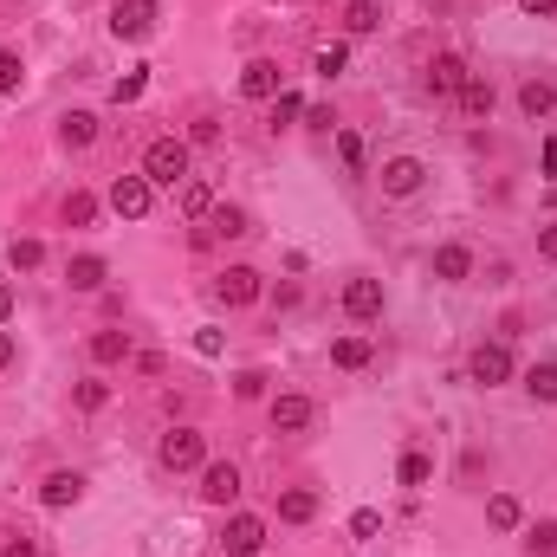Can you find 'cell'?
Here are the masks:
<instances>
[{
  "mask_svg": "<svg viewBox=\"0 0 557 557\" xmlns=\"http://www.w3.org/2000/svg\"><path fill=\"white\" fill-rule=\"evenodd\" d=\"M72 396H78V409H85V415H98L104 402H111V383H98V376H85V383H78Z\"/></svg>",
  "mask_w": 557,
  "mask_h": 557,
  "instance_id": "cell-32",
  "label": "cell"
},
{
  "mask_svg": "<svg viewBox=\"0 0 557 557\" xmlns=\"http://www.w3.org/2000/svg\"><path fill=\"white\" fill-rule=\"evenodd\" d=\"M0 557H39V545H33V538H7V545H0Z\"/></svg>",
  "mask_w": 557,
  "mask_h": 557,
  "instance_id": "cell-42",
  "label": "cell"
},
{
  "mask_svg": "<svg viewBox=\"0 0 557 557\" xmlns=\"http://www.w3.org/2000/svg\"><path fill=\"white\" fill-rule=\"evenodd\" d=\"M78 499H85V480H78V473H46V486H39V506H52V512H65V506H78Z\"/></svg>",
  "mask_w": 557,
  "mask_h": 557,
  "instance_id": "cell-15",
  "label": "cell"
},
{
  "mask_svg": "<svg viewBox=\"0 0 557 557\" xmlns=\"http://www.w3.org/2000/svg\"><path fill=\"white\" fill-rule=\"evenodd\" d=\"M525 545H532V557H551L557 551V519H538L532 532H525Z\"/></svg>",
  "mask_w": 557,
  "mask_h": 557,
  "instance_id": "cell-34",
  "label": "cell"
},
{
  "mask_svg": "<svg viewBox=\"0 0 557 557\" xmlns=\"http://www.w3.org/2000/svg\"><path fill=\"white\" fill-rule=\"evenodd\" d=\"M344 65H350V46H344V39H331V46L311 52V72H318V78H337Z\"/></svg>",
  "mask_w": 557,
  "mask_h": 557,
  "instance_id": "cell-27",
  "label": "cell"
},
{
  "mask_svg": "<svg viewBox=\"0 0 557 557\" xmlns=\"http://www.w3.org/2000/svg\"><path fill=\"white\" fill-rule=\"evenodd\" d=\"M273 428L279 434H298V428H311V396H298V389H285V396H273Z\"/></svg>",
  "mask_w": 557,
  "mask_h": 557,
  "instance_id": "cell-14",
  "label": "cell"
},
{
  "mask_svg": "<svg viewBox=\"0 0 557 557\" xmlns=\"http://www.w3.org/2000/svg\"><path fill=\"white\" fill-rule=\"evenodd\" d=\"M331 363H337V370H370V344H363V337H337Z\"/></svg>",
  "mask_w": 557,
  "mask_h": 557,
  "instance_id": "cell-25",
  "label": "cell"
},
{
  "mask_svg": "<svg viewBox=\"0 0 557 557\" xmlns=\"http://www.w3.org/2000/svg\"><path fill=\"white\" fill-rule=\"evenodd\" d=\"M486 525H493V532H519V525H525L519 499H512V493H493V499H486Z\"/></svg>",
  "mask_w": 557,
  "mask_h": 557,
  "instance_id": "cell-22",
  "label": "cell"
},
{
  "mask_svg": "<svg viewBox=\"0 0 557 557\" xmlns=\"http://www.w3.org/2000/svg\"><path fill=\"white\" fill-rule=\"evenodd\" d=\"M551 104H557V85H551V78H525V85H519V111L532 117V124H538V117H551Z\"/></svg>",
  "mask_w": 557,
  "mask_h": 557,
  "instance_id": "cell-17",
  "label": "cell"
},
{
  "mask_svg": "<svg viewBox=\"0 0 557 557\" xmlns=\"http://www.w3.org/2000/svg\"><path fill=\"white\" fill-rule=\"evenodd\" d=\"M350 532H357V538H376V532H383V519H376V512H370V506H363V512H357V519H350Z\"/></svg>",
  "mask_w": 557,
  "mask_h": 557,
  "instance_id": "cell-40",
  "label": "cell"
},
{
  "mask_svg": "<svg viewBox=\"0 0 557 557\" xmlns=\"http://www.w3.org/2000/svg\"><path fill=\"white\" fill-rule=\"evenodd\" d=\"M130 357V331H91V363H124Z\"/></svg>",
  "mask_w": 557,
  "mask_h": 557,
  "instance_id": "cell-23",
  "label": "cell"
},
{
  "mask_svg": "<svg viewBox=\"0 0 557 557\" xmlns=\"http://www.w3.org/2000/svg\"><path fill=\"white\" fill-rule=\"evenodd\" d=\"M538 253H545V260H557V221L538 227Z\"/></svg>",
  "mask_w": 557,
  "mask_h": 557,
  "instance_id": "cell-43",
  "label": "cell"
},
{
  "mask_svg": "<svg viewBox=\"0 0 557 557\" xmlns=\"http://www.w3.org/2000/svg\"><path fill=\"white\" fill-rule=\"evenodd\" d=\"M266 292V279L260 273H253V266H227V273L221 279H214V298H221V305H253V298H260Z\"/></svg>",
  "mask_w": 557,
  "mask_h": 557,
  "instance_id": "cell-8",
  "label": "cell"
},
{
  "mask_svg": "<svg viewBox=\"0 0 557 557\" xmlns=\"http://www.w3.org/2000/svg\"><path fill=\"white\" fill-rule=\"evenodd\" d=\"M65 279H72V292H98V285L111 279V266H104L98 253H78V260L65 266Z\"/></svg>",
  "mask_w": 557,
  "mask_h": 557,
  "instance_id": "cell-20",
  "label": "cell"
},
{
  "mask_svg": "<svg viewBox=\"0 0 557 557\" xmlns=\"http://www.w3.org/2000/svg\"><path fill=\"white\" fill-rule=\"evenodd\" d=\"M337 156H344L350 175H363V137H357V130H337Z\"/></svg>",
  "mask_w": 557,
  "mask_h": 557,
  "instance_id": "cell-35",
  "label": "cell"
},
{
  "mask_svg": "<svg viewBox=\"0 0 557 557\" xmlns=\"http://www.w3.org/2000/svg\"><path fill=\"white\" fill-rule=\"evenodd\" d=\"M143 85H149V72L137 65V72H124V78L111 85V104H137V98H143Z\"/></svg>",
  "mask_w": 557,
  "mask_h": 557,
  "instance_id": "cell-33",
  "label": "cell"
},
{
  "mask_svg": "<svg viewBox=\"0 0 557 557\" xmlns=\"http://www.w3.org/2000/svg\"><path fill=\"white\" fill-rule=\"evenodd\" d=\"M59 143L65 149H91V143H98V117H91V111H65L59 117Z\"/></svg>",
  "mask_w": 557,
  "mask_h": 557,
  "instance_id": "cell-18",
  "label": "cell"
},
{
  "mask_svg": "<svg viewBox=\"0 0 557 557\" xmlns=\"http://www.w3.org/2000/svg\"><path fill=\"white\" fill-rule=\"evenodd\" d=\"M519 7L532 13V20H551V13H557V0H519Z\"/></svg>",
  "mask_w": 557,
  "mask_h": 557,
  "instance_id": "cell-45",
  "label": "cell"
},
{
  "mask_svg": "<svg viewBox=\"0 0 557 557\" xmlns=\"http://www.w3.org/2000/svg\"><path fill=\"white\" fill-rule=\"evenodd\" d=\"M7 260H13V273H39V266H46V247H39V240H13Z\"/></svg>",
  "mask_w": 557,
  "mask_h": 557,
  "instance_id": "cell-30",
  "label": "cell"
},
{
  "mask_svg": "<svg viewBox=\"0 0 557 557\" xmlns=\"http://www.w3.org/2000/svg\"><path fill=\"white\" fill-rule=\"evenodd\" d=\"M454 104H460V117L480 124V117H493V85H486V78H467V85L454 91Z\"/></svg>",
  "mask_w": 557,
  "mask_h": 557,
  "instance_id": "cell-19",
  "label": "cell"
},
{
  "mask_svg": "<svg viewBox=\"0 0 557 557\" xmlns=\"http://www.w3.org/2000/svg\"><path fill=\"white\" fill-rule=\"evenodd\" d=\"M156 20H162L156 0H117V7H111V33L117 39H149V33H156Z\"/></svg>",
  "mask_w": 557,
  "mask_h": 557,
  "instance_id": "cell-5",
  "label": "cell"
},
{
  "mask_svg": "<svg viewBox=\"0 0 557 557\" xmlns=\"http://www.w3.org/2000/svg\"><path fill=\"white\" fill-rule=\"evenodd\" d=\"M201 499H208V506L240 499V467L234 460H208V467H201Z\"/></svg>",
  "mask_w": 557,
  "mask_h": 557,
  "instance_id": "cell-9",
  "label": "cell"
},
{
  "mask_svg": "<svg viewBox=\"0 0 557 557\" xmlns=\"http://www.w3.org/2000/svg\"><path fill=\"white\" fill-rule=\"evenodd\" d=\"M292 117H305V98H298V91H279L273 98V124H292Z\"/></svg>",
  "mask_w": 557,
  "mask_h": 557,
  "instance_id": "cell-37",
  "label": "cell"
},
{
  "mask_svg": "<svg viewBox=\"0 0 557 557\" xmlns=\"http://www.w3.org/2000/svg\"><path fill=\"white\" fill-rule=\"evenodd\" d=\"M344 311L357 324H376V318H383V279H350L344 285Z\"/></svg>",
  "mask_w": 557,
  "mask_h": 557,
  "instance_id": "cell-10",
  "label": "cell"
},
{
  "mask_svg": "<svg viewBox=\"0 0 557 557\" xmlns=\"http://www.w3.org/2000/svg\"><path fill=\"white\" fill-rule=\"evenodd\" d=\"M279 519H285V525H311V519H318V493H311V486L279 493Z\"/></svg>",
  "mask_w": 557,
  "mask_h": 557,
  "instance_id": "cell-21",
  "label": "cell"
},
{
  "mask_svg": "<svg viewBox=\"0 0 557 557\" xmlns=\"http://www.w3.org/2000/svg\"><path fill=\"white\" fill-rule=\"evenodd\" d=\"M149 201H156V182H149V175H117L111 182V208L124 214V221H143Z\"/></svg>",
  "mask_w": 557,
  "mask_h": 557,
  "instance_id": "cell-6",
  "label": "cell"
},
{
  "mask_svg": "<svg viewBox=\"0 0 557 557\" xmlns=\"http://www.w3.org/2000/svg\"><path fill=\"white\" fill-rule=\"evenodd\" d=\"M13 357H20V344H13V331H0V370H13Z\"/></svg>",
  "mask_w": 557,
  "mask_h": 557,
  "instance_id": "cell-44",
  "label": "cell"
},
{
  "mask_svg": "<svg viewBox=\"0 0 557 557\" xmlns=\"http://www.w3.org/2000/svg\"><path fill=\"white\" fill-rule=\"evenodd\" d=\"M240 98H253V104L279 98V59H247V72H240Z\"/></svg>",
  "mask_w": 557,
  "mask_h": 557,
  "instance_id": "cell-12",
  "label": "cell"
},
{
  "mask_svg": "<svg viewBox=\"0 0 557 557\" xmlns=\"http://www.w3.org/2000/svg\"><path fill=\"white\" fill-rule=\"evenodd\" d=\"M214 545H221V557H260L266 551V519H260V512H234Z\"/></svg>",
  "mask_w": 557,
  "mask_h": 557,
  "instance_id": "cell-4",
  "label": "cell"
},
{
  "mask_svg": "<svg viewBox=\"0 0 557 557\" xmlns=\"http://www.w3.org/2000/svg\"><path fill=\"white\" fill-rule=\"evenodd\" d=\"M434 279H441V285H460V279H473V253L460 247V240L434 247Z\"/></svg>",
  "mask_w": 557,
  "mask_h": 557,
  "instance_id": "cell-16",
  "label": "cell"
},
{
  "mask_svg": "<svg viewBox=\"0 0 557 557\" xmlns=\"http://www.w3.org/2000/svg\"><path fill=\"white\" fill-rule=\"evenodd\" d=\"M156 460L169 473H188V467H208V441H201V428H169L156 447Z\"/></svg>",
  "mask_w": 557,
  "mask_h": 557,
  "instance_id": "cell-2",
  "label": "cell"
},
{
  "mask_svg": "<svg viewBox=\"0 0 557 557\" xmlns=\"http://www.w3.org/2000/svg\"><path fill=\"white\" fill-rule=\"evenodd\" d=\"M396 480H402V486H428V480H434V460H428V454H402Z\"/></svg>",
  "mask_w": 557,
  "mask_h": 557,
  "instance_id": "cell-31",
  "label": "cell"
},
{
  "mask_svg": "<svg viewBox=\"0 0 557 557\" xmlns=\"http://www.w3.org/2000/svg\"><path fill=\"white\" fill-rule=\"evenodd\" d=\"M188 143H221V124H214V117H195V130H188Z\"/></svg>",
  "mask_w": 557,
  "mask_h": 557,
  "instance_id": "cell-39",
  "label": "cell"
},
{
  "mask_svg": "<svg viewBox=\"0 0 557 557\" xmlns=\"http://www.w3.org/2000/svg\"><path fill=\"white\" fill-rule=\"evenodd\" d=\"M182 214H188V221H208V214H214V188L188 175V182H182Z\"/></svg>",
  "mask_w": 557,
  "mask_h": 557,
  "instance_id": "cell-24",
  "label": "cell"
},
{
  "mask_svg": "<svg viewBox=\"0 0 557 557\" xmlns=\"http://www.w3.org/2000/svg\"><path fill=\"white\" fill-rule=\"evenodd\" d=\"M234 396H240V402H253V396H266V376H260V370H247V376H240V383H234Z\"/></svg>",
  "mask_w": 557,
  "mask_h": 557,
  "instance_id": "cell-38",
  "label": "cell"
},
{
  "mask_svg": "<svg viewBox=\"0 0 557 557\" xmlns=\"http://www.w3.org/2000/svg\"><path fill=\"white\" fill-rule=\"evenodd\" d=\"M467 376H473L480 389H499V383L512 376V350H506V344H480V350L467 357Z\"/></svg>",
  "mask_w": 557,
  "mask_h": 557,
  "instance_id": "cell-7",
  "label": "cell"
},
{
  "mask_svg": "<svg viewBox=\"0 0 557 557\" xmlns=\"http://www.w3.org/2000/svg\"><path fill=\"white\" fill-rule=\"evenodd\" d=\"M344 26H350V33H376V26H383V7H376V0H350Z\"/></svg>",
  "mask_w": 557,
  "mask_h": 557,
  "instance_id": "cell-29",
  "label": "cell"
},
{
  "mask_svg": "<svg viewBox=\"0 0 557 557\" xmlns=\"http://www.w3.org/2000/svg\"><path fill=\"white\" fill-rule=\"evenodd\" d=\"M538 169H545V175H557V137H545V156H538Z\"/></svg>",
  "mask_w": 557,
  "mask_h": 557,
  "instance_id": "cell-46",
  "label": "cell"
},
{
  "mask_svg": "<svg viewBox=\"0 0 557 557\" xmlns=\"http://www.w3.org/2000/svg\"><path fill=\"white\" fill-rule=\"evenodd\" d=\"M376 182H383L389 201H409V195L428 188V162H421V156H389L383 169H376Z\"/></svg>",
  "mask_w": 557,
  "mask_h": 557,
  "instance_id": "cell-3",
  "label": "cell"
},
{
  "mask_svg": "<svg viewBox=\"0 0 557 557\" xmlns=\"http://www.w3.org/2000/svg\"><path fill=\"white\" fill-rule=\"evenodd\" d=\"M13 318V285H0V324Z\"/></svg>",
  "mask_w": 557,
  "mask_h": 557,
  "instance_id": "cell-47",
  "label": "cell"
},
{
  "mask_svg": "<svg viewBox=\"0 0 557 557\" xmlns=\"http://www.w3.org/2000/svg\"><path fill=\"white\" fill-rule=\"evenodd\" d=\"M525 389H532V402H557V363H532Z\"/></svg>",
  "mask_w": 557,
  "mask_h": 557,
  "instance_id": "cell-28",
  "label": "cell"
},
{
  "mask_svg": "<svg viewBox=\"0 0 557 557\" xmlns=\"http://www.w3.org/2000/svg\"><path fill=\"white\" fill-rule=\"evenodd\" d=\"M59 214H65V227H91V221H98V195H85V188H72Z\"/></svg>",
  "mask_w": 557,
  "mask_h": 557,
  "instance_id": "cell-26",
  "label": "cell"
},
{
  "mask_svg": "<svg viewBox=\"0 0 557 557\" xmlns=\"http://www.w3.org/2000/svg\"><path fill=\"white\" fill-rule=\"evenodd\" d=\"M247 234V214L234 208V201H214V214H208V227L195 234V247H208V240H240Z\"/></svg>",
  "mask_w": 557,
  "mask_h": 557,
  "instance_id": "cell-13",
  "label": "cell"
},
{
  "mask_svg": "<svg viewBox=\"0 0 557 557\" xmlns=\"http://www.w3.org/2000/svg\"><path fill=\"white\" fill-rule=\"evenodd\" d=\"M143 175L156 188H182L188 182V143L182 137H156V143L143 149Z\"/></svg>",
  "mask_w": 557,
  "mask_h": 557,
  "instance_id": "cell-1",
  "label": "cell"
},
{
  "mask_svg": "<svg viewBox=\"0 0 557 557\" xmlns=\"http://www.w3.org/2000/svg\"><path fill=\"white\" fill-rule=\"evenodd\" d=\"M195 350H201V357H221L227 337H221V331H201V337H195Z\"/></svg>",
  "mask_w": 557,
  "mask_h": 557,
  "instance_id": "cell-41",
  "label": "cell"
},
{
  "mask_svg": "<svg viewBox=\"0 0 557 557\" xmlns=\"http://www.w3.org/2000/svg\"><path fill=\"white\" fill-rule=\"evenodd\" d=\"M467 59H460V52H434V65H428V91L434 98H454L460 85H467Z\"/></svg>",
  "mask_w": 557,
  "mask_h": 557,
  "instance_id": "cell-11",
  "label": "cell"
},
{
  "mask_svg": "<svg viewBox=\"0 0 557 557\" xmlns=\"http://www.w3.org/2000/svg\"><path fill=\"white\" fill-rule=\"evenodd\" d=\"M20 78H26L20 52H0V98H13V91H20Z\"/></svg>",
  "mask_w": 557,
  "mask_h": 557,
  "instance_id": "cell-36",
  "label": "cell"
}]
</instances>
